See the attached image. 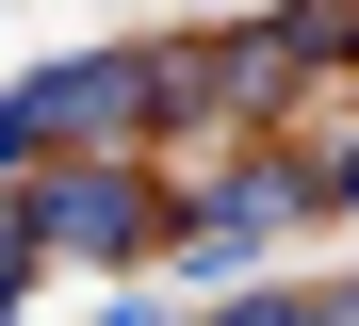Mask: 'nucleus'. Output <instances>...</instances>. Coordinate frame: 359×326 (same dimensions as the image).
I'll return each instance as SVG.
<instances>
[{
  "label": "nucleus",
  "mask_w": 359,
  "mask_h": 326,
  "mask_svg": "<svg viewBox=\"0 0 359 326\" xmlns=\"http://www.w3.org/2000/svg\"><path fill=\"white\" fill-rule=\"evenodd\" d=\"M262 33H278V65H343L359 49V0H262Z\"/></svg>",
  "instance_id": "7ed1b4c3"
},
{
  "label": "nucleus",
  "mask_w": 359,
  "mask_h": 326,
  "mask_svg": "<svg viewBox=\"0 0 359 326\" xmlns=\"http://www.w3.org/2000/svg\"><path fill=\"white\" fill-rule=\"evenodd\" d=\"M180 17H229V0H180Z\"/></svg>",
  "instance_id": "423d86ee"
},
{
  "label": "nucleus",
  "mask_w": 359,
  "mask_h": 326,
  "mask_svg": "<svg viewBox=\"0 0 359 326\" xmlns=\"http://www.w3.org/2000/svg\"><path fill=\"white\" fill-rule=\"evenodd\" d=\"M17 196H33V245H49V278H163V229H180V196L147 179V147H49Z\"/></svg>",
  "instance_id": "f257e3e1"
},
{
  "label": "nucleus",
  "mask_w": 359,
  "mask_h": 326,
  "mask_svg": "<svg viewBox=\"0 0 359 326\" xmlns=\"http://www.w3.org/2000/svg\"><path fill=\"white\" fill-rule=\"evenodd\" d=\"M147 130V33H98V49H49L0 82V179H33L49 147H131Z\"/></svg>",
  "instance_id": "f03ea898"
},
{
  "label": "nucleus",
  "mask_w": 359,
  "mask_h": 326,
  "mask_svg": "<svg viewBox=\"0 0 359 326\" xmlns=\"http://www.w3.org/2000/svg\"><path fill=\"white\" fill-rule=\"evenodd\" d=\"M311 326H359V278H311Z\"/></svg>",
  "instance_id": "39448f33"
},
{
  "label": "nucleus",
  "mask_w": 359,
  "mask_h": 326,
  "mask_svg": "<svg viewBox=\"0 0 359 326\" xmlns=\"http://www.w3.org/2000/svg\"><path fill=\"white\" fill-rule=\"evenodd\" d=\"M98 326H180V310H163L147 278H114V294H98Z\"/></svg>",
  "instance_id": "20e7f679"
}]
</instances>
